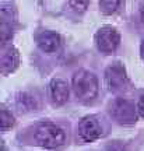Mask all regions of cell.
Masks as SVG:
<instances>
[{"label":"cell","instance_id":"3","mask_svg":"<svg viewBox=\"0 0 144 151\" xmlns=\"http://www.w3.org/2000/svg\"><path fill=\"white\" fill-rule=\"evenodd\" d=\"M105 83L108 86V90L112 92H123L126 91L130 86L129 78L126 76V71L122 65L115 63L109 66L105 71Z\"/></svg>","mask_w":144,"mask_h":151},{"label":"cell","instance_id":"15","mask_svg":"<svg viewBox=\"0 0 144 151\" xmlns=\"http://www.w3.org/2000/svg\"><path fill=\"white\" fill-rule=\"evenodd\" d=\"M137 112L141 118H144V94L140 97L139 99V104H137Z\"/></svg>","mask_w":144,"mask_h":151},{"label":"cell","instance_id":"16","mask_svg":"<svg viewBox=\"0 0 144 151\" xmlns=\"http://www.w3.org/2000/svg\"><path fill=\"white\" fill-rule=\"evenodd\" d=\"M140 53H141V59L144 60V39L141 42V46H140Z\"/></svg>","mask_w":144,"mask_h":151},{"label":"cell","instance_id":"1","mask_svg":"<svg viewBox=\"0 0 144 151\" xmlns=\"http://www.w3.org/2000/svg\"><path fill=\"white\" fill-rule=\"evenodd\" d=\"M73 90L80 101H91L98 94V80L92 73L87 70H78L73 76Z\"/></svg>","mask_w":144,"mask_h":151},{"label":"cell","instance_id":"10","mask_svg":"<svg viewBox=\"0 0 144 151\" xmlns=\"http://www.w3.org/2000/svg\"><path fill=\"white\" fill-rule=\"evenodd\" d=\"M18 62H20V55L17 52V49L10 48L1 59V73L9 74L11 71H14L18 66Z\"/></svg>","mask_w":144,"mask_h":151},{"label":"cell","instance_id":"4","mask_svg":"<svg viewBox=\"0 0 144 151\" xmlns=\"http://www.w3.org/2000/svg\"><path fill=\"white\" fill-rule=\"evenodd\" d=\"M137 108H134V105L127 99L119 98L111 106V115L117 123L120 124H133L137 120Z\"/></svg>","mask_w":144,"mask_h":151},{"label":"cell","instance_id":"12","mask_svg":"<svg viewBox=\"0 0 144 151\" xmlns=\"http://www.w3.org/2000/svg\"><path fill=\"white\" fill-rule=\"evenodd\" d=\"M17 105L22 108L24 111H32V109L37 108L35 105V99L31 97V95H27V94H20L18 98H17Z\"/></svg>","mask_w":144,"mask_h":151},{"label":"cell","instance_id":"14","mask_svg":"<svg viewBox=\"0 0 144 151\" xmlns=\"http://www.w3.org/2000/svg\"><path fill=\"white\" fill-rule=\"evenodd\" d=\"M70 7L77 13H84L90 4V0H69Z\"/></svg>","mask_w":144,"mask_h":151},{"label":"cell","instance_id":"8","mask_svg":"<svg viewBox=\"0 0 144 151\" xmlns=\"http://www.w3.org/2000/svg\"><path fill=\"white\" fill-rule=\"evenodd\" d=\"M49 97H50V101L55 105L66 104L67 99H69V87H67V84L63 80H59V78L52 80L50 84H49Z\"/></svg>","mask_w":144,"mask_h":151},{"label":"cell","instance_id":"13","mask_svg":"<svg viewBox=\"0 0 144 151\" xmlns=\"http://www.w3.org/2000/svg\"><path fill=\"white\" fill-rule=\"evenodd\" d=\"M13 124H14L13 115H11L9 111L3 109V111H1V118H0V127H1V130L4 132V130H7L9 127H11Z\"/></svg>","mask_w":144,"mask_h":151},{"label":"cell","instance_id":"5","mask_svg":"<svg viewBox=\"0 0 144 151\" xmlns=\"http://www.w3.org/2000/svg\"><path fill=\"white\" fill-rule=\"evenodd\" d=\"M95 42L98 49L104 53H112L119 46L120 35L112 27H102L95 34Z\"/></svg>","mask_w":144,"mask_h":151},{"label":"cell","instance_id":"7","mask_svg":"<svg viewBox=\"0 0 144 151\" xmlns=\"http://www.w3.org/2000/svg\"><path fill=\"white\" fill-rule=\"evenodd\" d=\"M37 43L43 52L50 53V52H55L60 48L62 38L59 34L53 32V31H42L37 35Z\"/></svg>","mask_w":144,"mask_h":151},{"label":"cell","instance_id":"11","mask_svg":"<svg viewBox=\"0 0 144 151\" xmlns=\"http://www.w3.org/2000/svg\"><path fill=\"white\" fill-rule=\"evenodd\" d=\"M120 0H99V9L105 16H111L117 10Z\"/></svg>","mask_w":144,"mask_h":151},{"label":"cell","instance_id":"6","mask_svg":"<svg viewBox=\"0 0 144 151\" xmlns=\"http://www.w3.org/2000/svg\"><path fill=\"white\" fill-rule=\"evenodd\" d=\"M102 134L101 124L98 123V120L92 116L84 118L78 124V136L83 141L91 143V141L96 140L99 136Z\"/></svg>","mask_w":144,"mask_h":151},{"label":"cell","instance_id":"17","mask_svg":"<svg viewBox=\"0 0 144 151\" xmlns=\"http://www.w3.org/2000/svg\"><path fill=\"white\" fill-rule=\"evenodd\" d=\"M140 16H141V21L144 22V4L141 6V10H140Z\"/></svg>","mask_w":144,"mask_h":151},{"label":"cell","instance_id":"9","mask_svg":"<svg viewBox=\"0 0 144 151\" xmlns=\"http://www.w3.org/2000/svg\"><path fill=\"white\" fill-rule=\"evenodd\" d=\"M0 18H1V24H0V34H1V41L3 43H6L13 35V25H14V10L10 6H3L1 7V14H0Z\"/></svg>","mask_w":144,"mask_h":151},{"label":"cell","instance_id":"2","mask_svg":"<svg viewBox=\"0 0 144 151\" xmlns=\"http://www.w3.org/2000/svg\"><path fill=\"white\" fill-rule=\"evenodd\" d=\"M35 140L41 147L56 148L60 147L66 140L64 132L53 123H42L35 130Z\"/></svg>","mask_w":144,"mask_h":151}]
</instances>
